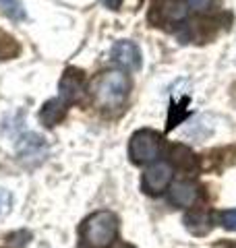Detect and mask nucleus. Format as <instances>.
<instances>
[{"mask_svg":"<svg viewBox=\"0 0 236 248\" xmlns=\"http://www.w3.org/2000/svg\"><path fill=\"white\" fill-rule=\"evenodd\" d=\"M160 149H162V137L155 130H137L131 137L129 143V155L135 164H152L160 157Z\"/></svg>","mask_w":236,"mask_h":248,"instance_id":"7ed1b4c3","label":"nucleus"},{"mask_svg":"<svg viewBox=\"0 0 236 248\" xmlns=\"http://www.w3.org/2000/svg\"><path fill=\"white\" fill-rule=\"evenodd\" d=\"M129 77L120 71H104L100 73L89 85V93L100 108L104 110H118L127 102L129 95Z\"/></svg>","mask_w":236,"mask_h":248,"instance_id":"f257e3e1","label":"nucleus"},{"mask_svg":"<svg viewBox=\"0 0 236 248\" xmlns=\"http://www.w3.org/2000/svg\"><path fill=\"white\" fill-rule=\"evenodd\" d=\"M219 219H222V226L226 230L236 232V209H228V211H224Z\"/></svg>","mask_w":236,"mask_h":248,"instance_id":"2eb2a0df","label":"nucleus"},{"mask_svg":"<svg viewBox=\"0 0 236 248\" xmlns=\"http://www.w3.org/2000/svg\"><path fill=\"white\" fill-rule=\"evenodd\" d=\"M29 238H31L29 232L21 230V232H17V234H11V236H9V242H11V246H15V248H23V246L29 242Z\"/></svg>","mask_w":236,"mask_h":248,"instance_id":"4468645a","label":"nucleus"},{"mask_svg":"<svg viewBox=\"0 0 236 248\" xmlns=\"http://www.w3.org/2000/svg\"><path fill=\"white\" fill-rule=\"evenodd\" d=\"M118 248H133V246H127V244H122V246H118Z\"/></svg>","mask_w":236,"mask_h":248,"instance_id":"6ab92c4d","label":"nucleus"},{"mask_svg":"<svg viewBox=\"0 0 236 248\" xmlns=\"http://www.w3.org/2000/svg\"><path fill=\"white\" fill-rule=\"evenodd\" d=\"M172 176H174V170H172L168 161H153L145 170L141 184H143V190L147 195H160V192H164L170 186Z\"/></svg>","mask_w":236,"mask_h":248,"instance_id":"20e7f679","label":"nucleus"},{"mask_svg":"<svg viewBox=\"0 0 236 248\" xmlns=\"http://www.w3.org/2000/svg\"><path fill=\"white\" fill-rule=\"evenodd\" d=\"M108 9H112V11H118L120 9V4H122V0H104Z\"/></svg>","mask_w":236,"mask_h":248,"instance_id":"a211bd4d","label":"nucleus"},{"mask_svg":"<svg viewBox=\"0 0 236 248\" xmlns=\"http://www.w3.org/2000/svg\"><path fill=\"white\" fill-rule=\"evenodd\" d=\"M83 240L93 248H108L118 236V219L110 211H98L87 217L81 228Z\"/></svg>","mask_w":236,"mask_h":248,"instance_id":"f03ea898","label":"nucleus"},{"mask_svg":"<svg viewBox=\"0 0 236 248\" xmlns=\"http://www.w3.org/2000/svg\"><path fill=\"white\" fill-rule=\"evenodd\" d=\"M199 199V188L191 180H178L170 186V203L176 207H193Z\"/></svg>","mask_w":236,"mask_h":248,"instance_id":"6e6552de","label":"nucleus"},{"mask_svg":"<svg viewBox=\"0 0 236 248\" xmlns=\"http://www.w3.org/2000/svg\"><path fill=\"white\" fill-rule=\"evenodd\" d=\"M81 89H83V73L79 68L68 66L58 83V91H60L58 97H62L67 104H73L79 97V91Z\"/></svg>","mask_w":236,"mask_h":248,"instance_id":"0eeeda50","label":"nucleus"},{"mask_svg":"<svg viewBox=\"0 0 236 248\" xmlns=\"http://www.w3.org/2000/svg\"><path fill=\"white\" fill-rule=\"evenodd\" d=\"M112 60H116L127 71H139L141 68V52L133 42H116L112 46Z\"/></svg>","mask_w":236,"mask_h":248,"instance_id":"423d86ee","label":"nucleus"},{"mask_svg":"<svg viewBox=\"0 0 236 248\" xmlns=\"http://www.w3.org/2000/svg\"><path fill=\"white\" fill-rule=\"evenodd\" d=\"M19 54V44L13 40L11 35H6L0 31V60L15 58Z\"/></svg>","mask_w":236,"mask_h":248,"instance_id":"9b49d317","label":"nucleus"},{"mask_svg":"<svg viewBox=\"0 0 236 248\" xmlns=\"http://www.w3.org/2000/svg\"><path fill=\"white\" fill-rule=\"evenodd\" d=\"M11 203H13L11 192H9V190H4V188H0V215H4L6 211H9V209H11Z\"/></svg>","mask_w":236,"mask_h":248,"instance_id":"f3484780","label":"nucleus"},{"mask_svg":"<svg viewBox=\"0 0 236 248\" xmlns=\"http://www.w3.org/2000/svg\"><path fill=\"white\" fill-rule=\"evenodd\" d=\"M46 151L48 149H46L44 139L37 135H25L19 143V155H21V159H25V161L37 164V161L46 159Z\"/></svg>","mask_w":236,"mask_h":248,"instance_id":"1a4fd4ad","label":"nucleus"},{"mask_svg":"<svg viewBox=\"0 0 236 248\" xmlns=\"http://www.w3.org/2000/svg\"><path fill=\"white\" fill-rule=\"evenodd\" d=\"M186 4L191 6L193 11H199V13H205L214 6V0H186Z\"/></svg>","mask_w":236,"mask_h":248,"instance_id":"dca6fc26","label":"nucleus"},{"mask_svg":"<svg viewBox=\"0 0 236 248\" xmlns=\"http://www.w3.org/2000/svg\"><path fill=\"white\" fill-rule=\"evenodd\" d=\"M0 6L4 9V13L9 15L11 19H25V9H23V4L19 2V0H0Z\"/></svg>","mask_w":236,"mask_h":248,"instance_id":"ddd939ff","label":"nucleus"},{"mask_svg":"<svg viewBox=\"0 0 236 248\" xmlns=\"http://www.w3.org/2000/svg\"><path fill=\"white\" fill-rule=\"evenodd\" d=\"M185 221H186V228L191 230L193 234H201L199 226H203V230H205V232L211 230V217H207L205 213H193V215H188Z\"/></svg>","mask_w":236,"mask_h":248,"instance_id":"f8f14e48","label":"nucleus"},{"mask_svg":"<svg viewBox=\"0 0 236 248\" xmlns=\"http://www.w3.org/2000/svg\"><path fill=\"white\" fill-rule=\"evenodd\" d=\"M153 13L160 15V21L162 23H180L186 19V13H188V4L186 0H157L153 4Z\"/></svg>","mask_w":236,"mask_h":248,"instance_id":"39448f33","label":"nucleus"},{"mask_svg":"<svg viewBox=\"0 0 236 248\" xmlns=\"http://www.w3.org/2000/svg\"><path fill=\"white\" fill-rule=\"evenodd\" d=\"M67 108H68V104H67L62 97L48 99V102H46V104L42 106V112H39V120H42L44 126L54 128V126H56V124L62 120V118H65Z\"/></svg>","mask_w":236,"mask_h":248,"instance_id":"9d476101","label":"nucleus"}]
</instances>
